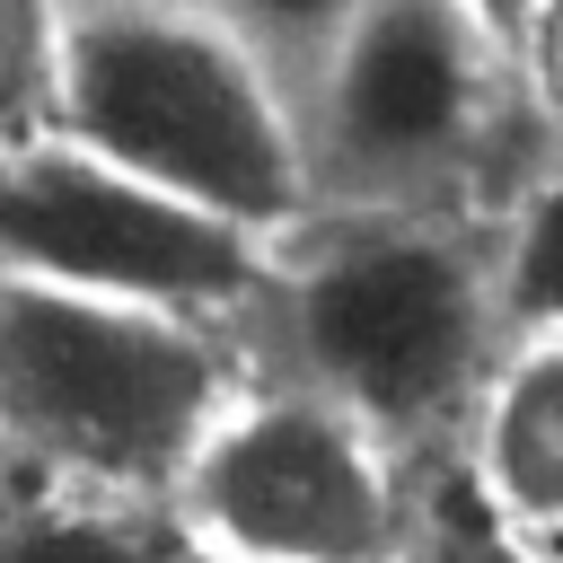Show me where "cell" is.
<instances>
[{"instance_id": "obj_4", "label": "cell", "mask_w": 563, "mask_h": 563, "mask_svg": "<svg viewBox=\"0 0 563 563\" xmlns=\"http://www.w3.org/2000/svg\"><path fill=\"white\" fill-rule=\"evenodd\" d=\"M273 264L282 246L123 176L79 141L0 158V282H44V290L220 325L273 290Z\"/></svg>"}, {"instance_id": "obj_14", "label": "cell", "mask_w": 563, "mask_h": 563, "mask_svg": "<svg viewBox=\"0 0 563 563\" xmlns=\"http://www.w3.org/2000/svg\"><path fill=\"white\" fill-rule=\"evenodd\" d=\"M537 554H545V563H563V537H545V545H537Z\"/></svg>"}, {"instance_id": "obj_15", "label": "cell", "mask_w": 563, "mask_h": 563, "mask_svg": "<svg viewBox=\"0 0 563 563\" xmlns=\"http://www.w3.org/2000/svg\"><path fill=\"white\" fill-rule=\"evenodd\" d=\"M202 563H211V554H202Z\"/></svg>"}, {"instance_id": "obj_3", "label": "cell", "mask_w": 563, "mask_h": 563, "mask_svg": "<svg viewBox=\"0 0 563 563\" xmlns=\"http://www.w3.org/2000/svg\"><path fill=\"white\" fill-rule=\"evenodd\" d=\"M282 343L299 352V387L343 405L352 422L422 431L484 378L493 299L475 264L413 220H343L317 246L273 264Z\"/></svg>"}, {"instance_id": "obj_6", "label": "cell", "mask_w": 563, "mask_h": 563, "mask_svg": "<svg viewBox=\"0 0 563 563\" xmlns=\"http://www.w3.org/2000/svg\"><path fill=\"white\" fill-rule=\"evenodd\" d=\"M493 35L457 0H361L317 106H308V167L334 202H413L440 185L493 97Z\"/></svg>"}, {"instance_id": "obj_11", "label": "cell", "mask_w": 563, "mask_h": 563, "mask_svg": "<svg viewBox=\"0 0 563 563\" xmlns=\"http://www.w3.org/2000/svg\"><path fill=\"white\" fill-rule=\"evenodd\" d=\"M405 563H545L484 493H475V475L466 484H449V493H422V510H413V554Z\"/></svg>"}, {"instance_id": "obj_13", "label": "cell", "mask_w": 563, "mask_h": 563, "mask_svg": "<svg viewBox=\"0 0 563 563\" xmlns=\"http://www.w3.org/2000/svg\"><path fill=\"white\" fill-rule=\"evenodd\" d=\"M484 35H493V53L501 62H519V35H528V18H537V0H457Z\"/></svg>"}, {"instance_id": "obj_5", "label": "cell", "mask_w": 563, "mask_h": 563, "mask_svg": "<svg viewBox=\"0 0 563 563\" xmlns=\"http://www.w3.org/2000/svg\"><path fill=\"white\" fill-rule=\"evenodd\" d=\"M413 510L387 440L308 387L238 396L176 484V519L211 563H405Z\"/></svg>"}, {"instance_id": "obj_1", "label": "cell", "mask_w": 563, "mask_h": 563, "mask_svg": "<svg viewBox=\"0 0 563 563\" xmlns=\"http://www.w3.org/2000/svg\"><path fill=\"white\" fill-rule=\"evenodd\" d=\"M62 141L282 246L317 211L290 97L202 0H70Z\"/></svg>"}, {"instance_id": "obj_2", "label": "cell", "mask_w": 563, "mask_h": 563, "mask_svg": "<svg viewBox=\"0 0 563 563\" xmlns=\"http://www.w3.org/2000/svg\"><path fill=\"white\" fill-rule=\"evenodd\" d=\"M238 396L220 334L194 317L0 282V475L176 501Z\"/></svg>"}, {"instance_id": "obj_9", "label": "cell", "mask_w": 563, "mask_h": 563, "mask_svg": "<svg viewBox=\"0 0 563 563\" xmlns=\"http://www.w3.org/2000/svg\"><path fill=\"white\" fill-rule=\"evenodd\" d=\"M70 0H0V158L62 141Z\"/></svg>"}, {"instance_id": "obj_10", "label": "cell", "mask_w": 563, "mask_h": 563, "mask_svg": "<svg viewBox=\"0 0 563 563\" xmlns=\"http://www.w3.org/2000/svg\"><path fill=\"white\" fill-rule=\"evenodd\" d=\"M501 317L528 343H563V176H545L501 255Z\"/></svg>"}, {"instance_id": "obj_7", "label": "cell", "mask_w": 563, "mask_h": 563, "mask_svg": "<svg viewBox=\"0 0 563 563\" xmlns=\"http://www.w3.org/2000/svg\"><path fill=\"white\" fill-rule=\"evenodd\" d=\"M475 493L528 537H563V343H528L475 413Z\"/></svg>"}, {"instance_id": "obj_12", "label": "cell", "mask_w": 563, "mask_h": 563, "mask_svg": "<svg viewBox=\"0 0 563 563\" xmlns=\"http://www.w3.org/2000/svg\"><path fill=\"white\" fill-rule=\"evenodd\" d=\"M519 70H528L537 106L563 123V0H537V18H528V35H519Z\"/></svg>"}, {"instance_id": "obj_8", "label": "cell", "mask_w": 563, "mask_h": 563, "mask_svg": "<svg viewBox=\"0 0 563 563\" xmlns=\"http://www.w3.org/2000/svg\"><path fill=\"white\" fill-rule=\"evenodd\" d=\"M0 563H202L176 501L0 475Z\"/></svg>"}]
</instances>
